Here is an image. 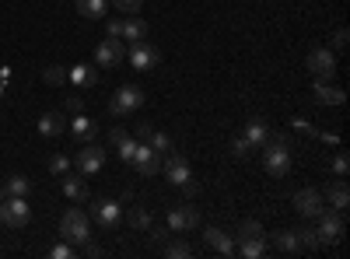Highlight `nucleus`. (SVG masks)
<instances>
[{"instance_id": "f257e3e1", "label": "nucleus", "mask_w": 350, "mask_h": 259, "mask_svg": "<svg viewBox=\"0 0 350 259\" xmlns=\"http://www.w3.org/2000/svg\"><path fill=\"white\" fill-rule=\"evenodd\" d=\"M120 158L126 161V165H133L140 176H158L161 172V154L151 148V144H140V140H123L120 144Z\"/></svg>"}, {"instance_id": "f03ea898", "label": "nucleus", "mask_w": 350, "mask_h": 259, "mask_svg": "<svg viewBox=\"0 0 350 259\" xmlns=\"http://www.w3.org/2000/svg\"><path fill=\"white\" fill-rule=\"evenodd\" d=\"M262 168H267L273 179L291 172V137L287 133H270L267 148H262Z\"/></svg>"}, {"instance_id": "7ed1b4c3", "label": "nucleus", "mask_w": 350, "mask_h": 259, "mask_svg": "<svg viewBox=\"0 0 350 259\" xmlns=\"http://www.w3.org/2000/svg\"><path fill=\"white\" fill-rule=\"evenodd\" d=\"M60 235H64V242H70V245H84L88 238H92V217H88L81 207L64 210V217H60Z\"/></svg>"}, {"instance_id": "20e7f679", "label": "nucleus", "mask_w": 350, "mask_h": 259, "mask_svg": "<svg viewBox=\"0 0 350 259\" xmlns=\"http://www.w3.org/2000/svg\"><path fill=\"white\" fill-rule=\"evenodd\" d=\"M140 105H144V92L137 88V84H123V88L112 95V102H109V116L112 120H126Z\"/></svg>"}, {"instance_id": "39448f33", "label": "nucleus", "mask_w": 350, "mask_h": 259, "mask_svg": "<svg viewBox=\"0 0 350 259\" xmlns=\"http://www.w3.org/2000/svg\"><path fill=\"white\" fill-rule=\"evenodd\" d=\"M28 221H32V207L25 204V196H8V200H0V224H8V228H25Z\"/></svg>"}, {"instance_id": "423d86ee", "label": "nucleus", "mask_w": 350, "mask_h": 259, "mask_svg": "<svg viewBox=\"0 0 350 259\" xmlns=\"http://www.w3.org/2000/svg\"><path fill=\"white\" fill-rule=\"evenodd\" d=\"M305 67H308V74H312L315 81H333V74H336V56H333L326 46H319V49H312V53L305 56Z\"/></svg>"}, {"instance_id": "0eeeda50", "label": "nucleus", "mask_w": 350, "mask_h": 259, "mask_svg": "<svg viewBox=\"0 0 350 259\" xmlns=\"http://www.w3.org/2000/svg\"><path fill=\"white\" fill-rule=\"evenodd\" d=\"M130 64H133V70H154L158 64H161V49L154 46V42H148V39H140V42H130Z\"/></svg>"}, {"instance_id": "6e6552de", "label": "nucleus", "mask_w": 350, "mask_h": 259, "mask_svg": "<svg viewBox=\"0 0 350 259\" xmlns=\"http://www.w3.org/2000/svg\"><path fill=\"white\" fill-rule=\"evenodd\" d=\"M193 228H200V210L193 204H179L168 210V232L183 235V232H193Z\"/></svg>"}, {"instance_id": "1a4fd4ad", "label": "nucleus", "mask_w": 350, "mask_h": 259, "mask_svg": "<svg viewBox=\"0 0 350 259\" xmlns=\"http://www.w3.org/2000/svg\"><path fill=\"white\" fill-rule=\"evenodd\" d=\"M88 217H92L98 228H116L123 221V207L116 204V200H95L92 210H88Z\"/></svg>"}, {"instance_id": "9d476101", "label": "nucleus", "mask_w": 350, "mask_h": 259, "mask_svg": "<svg viewBox=\"0 0 350 259\" xmlns=\"http://www.w3.org/2000/svg\"><path fill=\"white\" fill-rule=\"evenodd\" d=\"M126 60V49L120 39H102L95 46V67H120Z\"/></svg>"}, {"instance_id": "9b49d317", "label": "nucleus", "mask_w": 350, "mask_h": 259, "mask_svg": "<svg viewBox=\"0 0 350 259\" xmlns=\"http://www.w3.org/2000/svg\"><path fill=\"white\" fill-rule=\"evenodd\" d=\"M161 168H165V179H168V182H175V186H183L186 179H193L189 161H186L179 151H165V161H161Z\"/></svg>"}, {"instance_id": "f8f14e48", "label": "nucleus", "mask_w": 350, "mask_h": 259, "mask_svg": "<svg viewBox=\"0 0 350 259\" xmlns=\"http://www.w3.org/2000/svg\"><path fill=\"white\" fill-rule=\"evenodd\" d=\"M102 168H105V148L88 144L84 151H77V172H81V176H98Z\"/></svg>"}, {"instance_id": "ddd939ff", "label": "nucleus", "mask_w": 350, "mask_h": 259, "mask_svg": "<svg viewBox=\"0 0 350 259\" xmlns=\"http://www.w3.org/2000/svg\"><path fill=\"white\" fill-rule=\"evenodd\" d=\"M319 245H333V242H340L343 238V217L340 214H329V210H323L319 214Z\"/></svg>"}, {"instance_id": "4468645a", "label": "nucleus", "mask_w": 350, "mask_h": 259, "mask_svg": "<svg viewBox=\"0 0 350 259\" xmlns=\"http://www.w3.org/2000/svg\"><path fill=\"white\" fill-rule=\"evenodd\" d=\"M295 210L301 217H319V214L326 210V200H323V193H319V189H298L295 193Z\"/></svg>"}, {"instance_id": "2eb2a0df", "label": "nucleus", "mask_w": 350, "mask_h": 259, "mask_svg": "<svg viewBox=\"0 0 350 259\" xmlns=\"http://www.w3.org/2000/svg\"><path fill=\"white\" fill-rule=\"evenodd\" d=\"M312 98H315L319 105H343V102H347V92L336 88L333 81H315V84H312Z\"/></svg>"}, {"instance_id": "dca6fc26", "label": "nucleus", "mask_w": 350, "mask_h": 259, "mask_svg": "<svg viewBox=\"0 0 350 259\" xmlns=\"http://www.w3.org/2000/svg\"><path fill=\"white\" fill-rule=\"evenodd\" d=\"M242 137L249 140V148H252V151H262V148H267V140H270V126H267V120L252 116V120L245 123V133H242Z\"/></svg>"}, {"instance_id": "f3484780", "label": "nucleus", "mask_w": 350, "mask_h": 259, "mask_svg": "<svg viewBox=\"0 0 350 259\" xmlns=\"http://www.w3.org/2000/svg\"><path fill=\"white\" fill-rule=\"evenodd\" d=\"M67 130L74 133V140H84V144H92L98 137V123L81 116V112H74V120H67Z\"/></svg>"}, {"instance_id": "a211bd4d", "label": "nucleus", "mask_w": 350, "mask_h": 259, "mask_svg": "<svg viewBox=\"0 0 350 259\" xmlns=\"http://www.w3.org/2000/svg\"><path fill=\"white\" fill-rule=\"evenodd\" d=\"M67 81L77 84V88H95L98 84V67L95 64H77V67L67 70Z\"/></svg>"}, {"instance_id": "6ab92c4d", "label": "nucleus", "mask_w": 350, "mask_h": 259, "mask_svg": "<svg viewBox=\"0 0 350 259\" xmlns=\"http://www.w3.org/2000/svg\"><path fill=\"white\" fill-rule=\"evenodd\" d=\"M203 238H207V245H211L214 252H221V256H235V238H231L224 228H207V232H203Z\"/></svg>"}, {"instance_id": "aec40b11", "label": "nucleus", "mask_w": 350, "mask_h": 259, "mask_svg": "<svg viewBox=\"0 0 350 259\" xmlns=\"http://www.w3.org/2000/svg\"><path fill=\"white\" fill-rule=\"evenodd\" d=\"M323 200L333 207V210H343L347 204H350V186H347V179H336V182H329L326 189H323Z\"/></svg>"}, {"instance_id": "412c9836", "label": "nucleus", "mask_w": 350, "mask_h": 259, "mask_svg": "<svg viewBox=\"0 0 350 259\" xmlns=\"http://www.w3.org/2000/svg\"><path fill=\"white\" fill-rule=\"evenodd\" d=\"M60 186H64L67 200H74V204H88V186H84V179L74 176V172H64V176H60Z\"/></svg>"}, {"instance_id": "4be33fe9", "label": "nucleus", "mask_w": 350, "mask_h": 259, "mask_svg": "<svg viewBox=\"0 0 350 259\" xmlns=\"http://www.w3.org/2000/svg\"><path fill=\"white\" fill-rule=\"evenodd\" d=\"M235 252H239V256H245V259H259V256H267V235H249V238H239Z\"/></svg>"}, {"instance_id": "5701e85b", "label": "nucleus", "mask_w": 350, "mask_h": 259, "mask_svg": "<svg viewBox=\"0 0 350 259\" xmlns=\"http://www.w3.org/2000/svg\"><path fill=\"white\" fill-rule=\"evenodd\" d=\"M273 249H280V252H287V256L301 252V242H298L295 228H280V232H273Z\"/></svg>"}, {"instance_id": "b1692460", "label": "nucleus", "mask_w": 350, "mask_h": 259, "mask_svg": "<svg viewBox=\"0 0 350 259\" xmlns=\"http://www.w3.org/2000/svg\"><path fill=\"white\" fill-rule=\"evenodd\" d=\"M120 39H130V42L148 39V21H140L137 14H126V18H123V36H120Z\"/></svg>"}, {"instance_id": "393cba45", "label": "nucleus", "mask_w": 350, "mask_h": 259, "mask_svg": "<svg viewBox=\"0 0 350 259\" xmlns=\"http://www.w3.org/2000/svg\"><path fill=\"white\" fill-rule=\"evenodd\" d=\"M67 130V120L60 116V112H46V116L39 120V133L42 137H60Z\"/></svg>"}, {"instance_id": "a878e982", "label": "nucleus", "mask_w": 350, "mask_h": 259, "mask_svg": "<svg viewBox=\"0 0 350 259\" xmlns=\"http://www.w3.org/2000/svg\"><path fill=\"white\" fill-rule=\"evenodd\" d=\"M74 4H77V11H81L84 18L98 21V18H105V8H109V0H74Z\"/></svg>"}, {"instance_id": "bb28decb", "label": "nucleus", "mask_w": 350, "mask_h": 259, "mask_svg": "<svg viewBox=\"0 0 350 259\" xmlns=\"http://www.w3.org/2000/svg\"><path fill=\"white\" fill-rule=\"evenodd\" d=\"M28 189H32V182H28L25 176H11V179L4 182V193H8V196H28Z\"/></svg>"}, {"instance_id": "cd10ccee", "label": "nucleus", "mask_w": 350, "mask_h": 259, "mask_svg": "<svg viewBox=\"0 0 350 259\" xmlns=\"http://www.w3.org/2000/svg\"><path fill=\"white\" fill-rule=\"evenodd\" d=\"M42 81H46V84H56V88H60V84H67V67L49 64V67L42 70Z\"/></svg>"}, {"instance_id": "c85d7f7f", "label": "nucleus", "mask_w": 350, "mask_h": 259, "mask_svg": "<svg viewBox=\"0 0 350 259\" xmlns=\"http://www.w3.org/2000/svg\"><path fill=\"white\" fill-rule=\"evenodd\" d=\"M130 228H137V232H148L151 228V214L144 207H130Z\"/></svg>"}, {"instance_id": "c756f323", "label": "nucleus", "mask_w": 350, "mask_h": 259, "mask_svg": "<svg viewBox=\"0 0 350 259\" xmlns=\"http://www.w3.org/2000/svg\"><path fill=\"white\" fill-rule=\"evenodd\" d=\"M64 172H70V158H67V154H53V158H49V176L60 179Z\"/></svg>"}, {"instance_id": "7c9ffc66", "label": "nucleus", "mask_w": 350, "mask_h": 259, "mask_svg": "<svg viewBox=\"0 0 350 259\" xmlns=\"http://www.w3.org/2000/svg\"><path fill=\"white\" fill-rule=\"evenodd\" d=\"M298 242L301 249H319V232L315 228H298Z\"/></svg>"}, {"instance_id": "2f4dec72", "label": "nucleus", "mask_w": 350, "mask_h": 259, "mask_svg": "<svg viewBox=\"0 0 350 259\" xmlns=\"http://www.w3.org/2000/svg\"><path fill=\"white\" fill-rule=\"evenodd\" d=\"M148 140H151V148H154L158 154H165V151H172V137H168V133H158V130H154V133H151Z\"/></svg>"}, {"instance_id": "473e14b6", "label": "nucleus", "mask_w": 350, "mask_h": 259, "mask_svg": "<svg viewBox=\"0 0 350 259\" xmlns=\"http://www.w3.org/2000/svg\"><path fill=\"white\" fill-rule=\"evenodd\" d=\"M165 256H168V259H189V256H193V249H189L186 242H172V245L165 249Z\"/></svg>"}, {"instance_id": "72a5a7b5", "label": "nucleus", "mask_w": 350, "mask_h": 259, "mask_svg": "<svg viewBox=\"0 0 350 259\" xmlns=\"http://www.w3.org/2000/svg\"><path fill=\"white\" fill-rule=\"evenodd\" d=\"M347 172H350V158L340 151V154L333 158V176H336V179H347Z\"/></svg>"}, {"instance_id": "f704fd0d", "label": "nucleus", "mask_w": 350, "mask_h": 259, "mask_svg": "<svg viewBox=\"0 0 350 259\" xmlns=\"http://www.w3.org/2000/svg\"><path fill=\"white\" fill-rule=\"evenodd\" d=\"M49 256H53V259H74V256H77V245H70V242L53 245V249H49Z\"/></svg>"}, {"instance_id": "c9c22d12", "label": "nucleus", "mask_w": 350, "mask_h": 259, "mask_svg": "<svg viewBox=\"0 0 350 259\" xmlns=\"http://www.w3.org/2000/svg\"><path fill=\"white\" fill-rule=\"evenodd\" d=\"M231 154H235V158H249V154H252L249 140H245V137H235V140H231Z\"/></svg>"}, {"instance_id": "e433bc0d", "label": "nucleus", "mask_w": 350, "mask_h": 259, "mask_svg": "<svg viewBox=\"0 0 350 259\" xmlns=\"http://www.w3.org/2000/svg\"><path fill=\"white\" fill-rule=\"evenodd\" d=\"M249 235H262V224H259V221H242L239 238H249Z\"/></svg>"}, {"instance_id": "4c0bfd02", "label": "nucleus", "mask_w": 350, "mask_h": 259, "mask_svg": "<svg viewBox=\"0 0 350 259\" xmlns=\"http://www.w3.org/2000/svg\"><path fill=\"white\" fill-rule=\"evenodd\" d=\"M112 8L123 11V14H137L140 11V0H112Z\"/></svg>"}, {"instance_id": "58836bf2", "label": "nucleus", "mask_w": 350, "mask_h": 259, "mask_svg": "<svg viewBox=\"0 0 350 259\" xmlns=\"http://www.w3.org/2000/svg\"><path fill=\"white\" fill-rule=\"evenodd\" d=\"M105 32H109V39H120L123 36V18H109L105 21Z\"/></svg>"}, {"instance_id": "ea45409f", "label": "nucleus", "mask_w": 350, "mask_h": 259, "mask_svg": "<svg viewBox=\"0 0 350 259\" xmlns=\"http://www.w3.org/2000/svg\"><path fill=\"white\" fill-rule=\"evenodd\" d=\"M126 137H130V133H126V130H123V126H116V130H112V133H109V144H112V148H120V144H123V140H126Z\"/></svg>"}, {"instance_id": "a19ab883", "label": "nucleus", "mask_w": 350, "mask_h": 259, "mask_svg": "<svg viewBox=\"0 0 350 259\" xmlns=\"http://www.w3.org/2000/svg\"><path fill=\"white\" fill-rule=\"evenodd\" d=\"M347 28H336V32H333V49H347Z\"/></svg>"}, {"instance_id": "79ce46f5", "label": "nucleus", "mask_w": 350, "mask_h": 259, "mask_svg": "<svg viewBox=\"0 0 350 259\" xmlns=\"http://www.w3.org/2000/svg\"><path fill=\"white\" fill-rule=\"evenodd\" d=\"M179 189H183V196H186V200H193V196L200 193V182H193V179H186V182H183Z\"/></svg>"}, {"instance_id": "37998d69", "label": "nucleus", "mask_w": 350, "mask_h": 259, "mask_svg": "<svg viewBox=\"0 0 350 259\" xmlns=\"http://www.w3.org/2000/svg\"><path fill=\"white\" fill-rule=\"evenodd\" d=\"M81 249H84V256H92V259H98V256H102V245H95L92 238H88V242H84Z\"/></svg>"}, {"instance_id": "c03bdc74", "label": "nucleus", "mask_w": 350, "mask_h": 259, "mask_svg": "<svg viewBox=\"0 0 350 259\" xmlns=\"http://www.w3.org/2000/svg\"><path fill=\"white\" fill-rule=\"evenodd\" d=\"M67 109H70V112H81V109H84V98H81V95H70V98H67Z\"/></svg>"}, {"instance_id": "a18cd8bd", "label": "nucleus", "mask_w": 350, "mask_h": 259, "mask_svg": "<svg viewBox=\"0 0 350 259\" xmlns=\"http://www.w3.org/2000/svg\"><path fill=\"white\" fill-rule=\"evenodd\" d=\"M137 133H140L144 140H148V137L154 133V126H151V123H137Z\"/></svg>"}, {"instance_id": "49530a36", "label": "nucleus", "mask_w": 350, "mask_h": 259, "mask_svg": "<svg viewBox=\"0 0 350 259\" xmlns=\"http://www.w3.org/2000/svg\"><path fill=\"white\" fill-rule=\"evenodd\" d=\"M0 95H4V81H0Z\"/></svg>"}, {"instance_id": "de8ad7c7", "label": "nucleus", "mask_w": 350, "mask_h": 259, "mask_svg": "<svg viewBox=\"0 0 350 259\" xmlns=\"http://www.w3.org/2000/svg\"><path fill=\"white\" fill-rule=\"evenodd\" d=\"M0 200H4V189H0Z\"/></svg>"}]
</instances>
